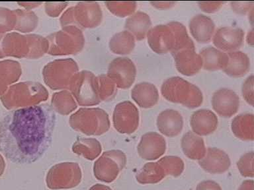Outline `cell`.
Wrapping results in <instances>:
<instances>
[{"label": "cell", "mask_w": 254, "mask_h": 190, "mask_svg": "<svg viewBox=\"0 0 254 190\" xmlns=\"http://www.w3.org/2000/svg\"><path fill=\"white\" fill-rule=\"evenodd\" d=\"M56 122L47 103L9 111L0 120V151L13 163L37 161L51 146Z\"/></svg>", "instance_id": "1"}, {"label": "cell", "mask_w": 254, "mask_h": 190, "mask_svg": "<svg viewBox=\"0 0 254 190\" xmlns=\"http://www.w3.org/2000/svg\"><path fill=\"white\" fill-rule=\"evenodd\" d=\"M48 98L49 92L41 83L27 81L11 85L1 100L5 108L11 110L40 104Z\"/></svg>", "instance_id": "2"}, {"label": "cell", "mask_w": 254, "mask_h": 190, "mask_svg": "<svg viewBox=\"0 0 254 190\" xmlns=\"http://www.w3.org/2000/svg\"><path fill=\"white\" fill-rule=\"evenodd\" d=\"M161 93L169 102L178 103L188 108H198L203 102L200 89L180 77L166 79L161 87Z\"/></svg>", "instance_id": "3"}, {"label": "cell", "mask_w": 254, "mask_h": 190, "mask_svg": "<svg viewBox=\"0 0 254 190\" xmlns=\"http://www.w3.org/2000/svg\"><path fill=\"white\" fill-rule=\"evenodd\" d=\"M73 130L90 136H100L110 128L109 115L99 108H80L70 116Z\"/></svg>", "instance_id": "4"}, {"label": "cell", "mask_w": 254, "mask_h": 190, "mask_svg": "<svg viewBox=\"0 0 254 190\" xmlns=\"http://www.w3.org/2000/svg\"><path fill=\"white\" fill-rule=\"evenodd\" d=\"M47 39L49 43L48 53L52 55L77 54L85 44L82 31L73 25L65 26L61 31L48 36Z\"/></svg>", "instance_id": "5"}, {"label": "cell", "mask_w": 254, "mask_h": 190, "mask_svg": "<svg viewBox=\"0 0 254 190\" xmlns=\"http://www.w3.org/2000/svg\"><path fill=\"white\" fill-rule=\"evenodd\" d=\"M182 160L177 156H165L157 162H148L136 174V181L140 184H154L167 176L178 177L182 173Z\"/></svg>", "instance_id": "6"}, {"label": "cell", "mask_w": 254, "mask_h": 190, "mask_svg": "<svg viewBox=\"0 0 254 190\" xmlns=\"http://www.w3.org/2000/svg\"><path fill=\"white\" fill-rule=\"evenodd\" d=\"M102 9L97 2H79L67 9L62 15V27L73 25L79 28H95L102 22Z\"/></svg>", "instance_id": "7"}, {"label": "cell", "mask_w": 254, "mask_h": 190, "mask_svg": "<svg viewBox=\"0 0 254 190\" xmlns=\"http://www.w3.org/2000/svg\"><path fill=\"white\" fill-rule=\"evenodd\" d=\"M68 90L79 106H95L101 102L98 79L91 71H78L71 79Z\"/></svg>", "instance_id": "8"}, {"label": "cell", "mask_w": 254, "mask_h": 190, "mask_svg": "<svg viewBox=\"0 0 254 190\" xmlns=\"http://www.w3.org/2000/svg\"><path fill=\"white\" fill-rule=\"evenodd\" d=\"M78 71V65L73 59H56L44 67V81L53 90H68L71 79Z\"/></svg>", "instance_id": "9"}, {"label": "cell", "mask_w": 254, "mask_h": 190, "mask_svg": "<svg viewBox=\"0 0 254 190\" xmlns=\"http://www.w3.org/2000/svg\"><path fill=\"white\" fill-rule=\"evenodd\" d=\"M127 157L121 150H112L103 152L94 165V173L101 181L112 182L125 168Z\"/></svg>", "instance_id": "10"}, {"label": "cell", "mask_w": 254, "mask_h": 190, "mask_svg": "<svg viewBox=\"0 0 254 190\" xmlns=\"http://www.w3.org/2000/svg\"><path fill=\"white\" fill-rule=\"evenodd\" d=\"M113 121L115 130L120 134H133L140 122L138 108L130 101L119 103L115 106Z\"/></svg>", "instance_id": "11"}, {"label": "cell", "mask_w": 254, "mask_h": 190, "mask_svg": "<svg viewBox=\"0 0 254 190\" xmlns=\"http://www.w3.org/2000/svg\"><path fill=\"white\" fill-rule=\"evenodd\" d=\"M107 75L115 83L117 88L128 89L136 79V66L128 57H117L109 63Z\"/></svg>", "instance_id": "12"}, {"label": "cell", "mask_w": 254, "mask_h": 190, "mask_svg": "<svg viewBox=\"0 0 254 190\" xmlns=\"http://www.w3.org/2000/svg\"><path fill=\"white\" fill-rule=\"evenodd\" d=\"M244 31L241 28L224 27L216 30L212 37V43L216 48L222 51L231 52L237 51L242 47Z\"/></svg>", "instance_id": "13"}, {"label": "cell", "mask_w": 254, "mask_h": 190, "mask_svg": "<svg viewBox=\"0 0 254 190\" xmlns=\"http://www.w3.org/2000/svg\"><path fill=\"white\" fill-rule=\"evenodd\" d=\"M150 48L158 54L172 52L175 45L174 33L170 26L159 25L151 28L146 35Z\"/></svg>", "instance_id": "14"}, {"label": "cell", "mask_w": 254, "mask_h": 190, "mask_svg": "<svg viewBox=\"0 0 254 190\" xmlns=\"http://www.w3.org/2000/svg\"><path fill=\"white\" fill-rule=\"evenodd\" d=\"M240 98L232 89L222 88L214 93L212 98L213 110L222 118H229L238 112Z\"/></svg>", "instance_id": "15"}, {"label": "cell", "mask_w": 254, "mask_h": 190, "mask_svg": "<svg viewBox=\"0 0 254 190\" xmlns=\"http://www.w3.org/2000/svg\"><path fill=\"white\" fill-rule=\"evenodd\" d=\"M167 144L165 138L156 132L143 135L137 150L139 156L145 160H155L164 155Z\"/></svg>", "instance_id": "16"}, {"label": "cell", "mask_w": 254, "mask_h": 190, "mask_svg": "<svg viewBox=\"0 0 254 190\" xmlns=\"http://www.w3.org/2000/svg\"><path fill=\"white\" fill-rule=\"evenodd\" d=\"M2 51L5 57L27 58L31 51L29 35L10 33L4 35L1 44Z\"/></svg>", "instance_id": "17"}, {"label": "cell", "mask_w": 254, "mask_h": 190, "mask_svg": "<svg viewBox=\"0 0 254 190\" xmlns=\"http://www.w3.org/2000/svg\"><path fill=\"white\" fill-rule=\"evenodd\" d=\"M200 167L212 174H219L228 171L231 165L228 154L223 150L216 147H208L204 157L198 160Z\"/></svg>", "instance_id": "18"}, {"label": "cell", "mask_w": 254, "mask_h": 190, "mask_svg": "<svg viewBox=\"0 0 254 190\" xmlns=\"http://www.w3.org/2000/svg\"><path fill=\"white\" fill-rule=\"evenodd\" d=\"M156 126L161 134L169 138H174L182 132L184 119L178 111L166 109L158 115Z\"/></svg>", "instance_id": "19"}, {"label": "cell", "mask_w": 254, "mask_h": 190, "mask_svg": "<svg viewBox=\"0 0 254 190\" xmlns=\"http://www.w3.org/2000/svg\"><path fill=\"white\" fill-rule=\"evenodd\" d=\"M192 132L198 136L213 134L218 126L216 115L208 109H200L192 114L190 121Z\"/></svg>", "instance_id": "20"}, {"label": "cell", "mask_w": 254, "mask_h": 190, "mask_svg": "<svg viewBox=\"0 0 254 190\" xmlns=\"http://www.w3.org/2000/svg\"><path fill=\"white\" fill-rule=\"evenodd\" d=\"M179 72L185 76H193L202 67V60L199 53L194 49H185L173 55Z\"/></svg>", "instance_id": "21"}, {"label": "cell", "mask_w": 254, "mask_h": 190, "mask_svg": "<svg viewBox=\"0 0 254 190\" xmlns=\"http://www.w3.org/2000/svg\"><path fill=\"white\" fill-rule=\"evenodd\" d=\"M192 37L198 43L206 44L211 41L215 33V24L207 16L198 14L189 23Z\"/></svg>", "instance_id": "22"}, {"label": "cell", "mask_w": 254, "mask_h": 190, "mask_svg": "<svg viewBox=\"0 0 254 190\" xmlns=\"http://www.w3.org/2000/svg\"><path fill=\"white\" fill-rule=\"evenodd\" d=\"M131 97L140 108H150L158 103L159 93L158 89L152 83L142 82L133 87Z\"/></svg>", "instance_id": "23"}, {"label": "cell", "mask_w": 254, "mask_h": 190, "mask_svg": "<svg viewBox=\"0 0 254 190\" xmlns=\"http://www.w3.org/2000/svg\"><path fill=\"white\" fill-rule=\"evenodd\" d=\"M152 27L150 16L142 11H137L129 16L125 22V29L140 41L146 37L147 33Z\"/></svg>", "instance_id": "24"}, {"label": "cell", "mask_w": 254, "mask_h": 190, "mask_svg": "<svg viewBox=\"0 0 254 190\" xmlns=\"http://www.w3.org/2000/svg\"><path fill=\"white\" fill-rule=\"evenodd\" d=\"M21 75V65L18 61L11 59L0 61V97L19 80Z\"/></svg>", "instance_id": "25"}, {"label": "cell", "mask_w": 254, "mask_h": 190, "mask_svg": "<svg viewBox=\"0 0 254 190\" xmlns=\"http://www.w3.org/2000/svg\"><path fill=\"white\" fill-rule=\"evenodd\" d=\"M228 61L224 72L228 76L239 78L249 72L250 59L243 51L237 50L227 53Z\"/></svg>", "instance_id": "26"}, {"label": "cell", "mask_w": 254, "mask_h": 190, "mask_svg": "<svg viewBox=\"0 0 254 190\" xmlns=\"http://www.w3.org/2000/svg\"><path fill=\"white\" fill-rule=\"evenodd\" d=\"M182 150L185 155L192 160H199L205 155L206 148L203 139L192 132L184 135L182 139Z\"/></svg>", "instance_id": "27"}, {"label": "cell", "mask_w": 254, "mask_h": 190, "mask_svg": "<svg viewBox=\"0 0 254 190\" xmlns=\"http://www.w3.org/2000/svg\"><path fill=\"white\" fill-rule=\"evenodd\" d=\"M199 55L202 58V68L204 70H223L228 63L227 53L216 48L206 47L200 51Z\"/></svg>", "instance_id": "28"}, {"label": "cell", "mask_w": 254, "mask_h": 190, "mask_svg": "<svg viewBox=\"0 0 254 190\" xmlns=\"http://www.w3.org/2000/svg\"><path fill=\"white\" fill-rule=\"evenodd\" d=\"M231 130L234 136L242 141L254 140V116L252 114H242L233 119Z\"/></svg>", "instance_id": "29"}, {"label": "cell", "mask_w": 254, "mask_h": 190, "mask_svg": "<svg viewBox=\"0 0 254 190\" xmlns=\"http://www.w3.org/2000/svg\"><path fill=\"white\" fill-rule=\"evenodd\" d=\"M172 29L175 39V45L172 51V55L185 49H195L192 40L188 35L186 27L178 21H172L168 23Z\"/></svg>", "instance_id": "30"}, {"label": "cell", "mask_w": 254, "mask_h": 190, "mask_svg": "<svg viewBox=\"0 0 254 190\" xmlns=\"http://www.w3.org/2000/svg\"><path fill=\"white\" fill-rule=\"evenodd\" d=\"M134 47V37L126 30L115 34L109 41V48L116 54H129L132 52Z\"/></svg>", "instance_id": "31"}, {"label": "cell", "mask_w": 254, "mask_h": 190, "mask_svg": "<svg viewBox=\"0 0 254 190\" xmlns=\"http://www.w3.org/2000/svg\"><path fill=\"white\" fill-rule=\"evenodd\" d=\"M51 106L55 112L67 115L77 108V102L69 91L64 90L53 95Z\"/></svg>", "instance_id": "32"}, {"label": "cell", "mask_w": 254, "mask_h": 190, "mask_svg": "<svg viewBox=\"0 0 254 190\" xmlns=\"http://www.w3.org/2000/svg\"><path fill=\"white\" fill-rule=\"evenodd\" d=\"M17 22L15 27V31L23 33H31L37 27L39 18L33 11L27 9L14 10Z\"/></svg>", "instance_id": "33"}, {"label": "cell", "mask_w": 254, "mask_h": 190, "mask_svg": "<svg viewBox=\"0 0 254 190\" xmlns=\"http://www.w3.org/2000/svg\"><path fill=\"white\" fill-rule=\"evenodd\" d=\"M31 51L27 59H38L49 52V43L47 38L32 34L29 35Z\"/></svg>", "instance_id": "34"}, {"label": "cell", "mask_w": 254, "mask_h": 190, "mask_svg": "<svg viewBox=\"0 0 254 190\" xmlns=\"http://www.w3.org/2000/svg\"><path fill=\"white\" fill-rule=\"evenodd\" d=\"M97 79H98L99 98L101 102L112 100L116 96L117 93L116 85L106 75H98Z\"/></svg>", "instance_id": "35"}, {"label": "cell", "mask_w": 254, "mask_h": 190, "mask_svg": "<svg viewBox=\"0 0 254 190\" xmlns=\"http://www.w3.org/2000/svg\"><path fill=\"white\" fill-rule=\"evenodd\" d=\"M105 4L111 13L120 17L132 15L136 9L135 1H107Z\"/></svg>", "instance_id": "36"}, {"label": "cell", "mask_w": 254, "mask_h": 190, "mask_svg": "<svg viewBox=\"0 0 254 190\" xmlns=\"http://www.w3.org/2000/svg\"><path fill=\"white\" fill-rule=\"evenodd\" d=\"M17 17L14 10L0 7V35L15 29Z\"/></svg>", "instance_id": "37"}, {"label": "cell", "mask_w": 254, "mask_h": 190, "mask_svg": "<svg viewBox=\"0 0 254 190\" xmlns=\"http://www.w3.org/2000/svg\"><path fill=\"white\" fill-rule=\"evenodd\" d=\"M237 168L240 173L245 178H254V153L253 151L246 152L238 160Z\"/></svg>", "instance_id": "38"}, {"label": "cell", "mask_w": 254, "mask_h": 190, "mask_svg": "<svg viewBox=\"0 0 254 190\" xmlns=\"http://www.w3.org/2000/svg\"><path fill=\"white\" fill-rule=\"evenodd\" d=\"M254 75H250L244 81L242 87V96L244 100L252 106L254 105Z\"/></svg>", "instance_id": "39"}, {"label": "cell", "mask_w": 254, "mask_h": 190, "mask_svg": "<svg viewBox=\"0 0 254 190\" xmlns=\"http://www.w3.org/2000/svg\"><path fill=\"white\" fill-rule=\"evenodd\" d=\"M67 2H47L45 3V11L50 17H57L67 6Z\"/></svg>", "instance_id": "40"}, {"label": "cell", "mask_w": 254, "mask_h": 190, "mask_svg": "<svg viewBox=\"0 0 254 190\" xmlns=\"http://www.w3.org/2000/svg\"><path fill=\"white\" fill-rule=\"evenodd\" d=\"M254 3L253 1H231L230 6L236 13L239 14V15H245L254 7Z\"/></svg>", "instance_id": "41"}, {"label": "cell", "mask_w": 254, "mask_h": 190, "mask_svg": "<svg viewBox=\"0 0 254 190\" xmlns=\"http://www.w3.org/2000/svg\"><path fill=\"white\" fill-rule=\"evenodd\" d=\"M225 3V1H198V5L202 11L213 13L218 11Z\"/></svg>", "instance_id": "42"}, {"label": "cell", "mask_w": 254, "mask_h": 190, "mask_svg": "<svg viewBox=\"0 0 254 190\" xmlns=\"http://www.w3.org/2000/svg\"><path fill=\"white\" fill-rule=\"evenodd\" d=\"M195 190H222L217 182L212 180H204L200 182L196 186Z\"/></svg>", "instance_id": "43"}, {"label": "cell", "mask_w": 254, "mask_h": 190, "mask_svg": "<svg viewBox=\"0 0 254 190\" xmlns=\"http://www.w3.org/2000/svg\"><path fill=\"white\" fill-rule=\"evenodd\" d=\"M152 5L158 9H167L173 7L176 4L174 1H152Z\"/></svg>", "instance_id": "44"}, {"label": "cell", "mask_w": 254, "mask_h": 190, "mask_svg": "<svg viewBox=\"0 0 254 190\" xmlns=\"http://www.w3.org/2000/svg\"><path fill=\"white\" fill-rule=\"evenodd\" d=\"M238 190H254V182L253 180H245V181L242 182Z\"/></svg>", "instance_id": "45"}, {"label": "cell", "mask_w": 254, "mask_h": 190, "mask_svg": "<svg viewBox=\"0 0 254 190\" xmlns=\"http://www.w3.org/2000/svg\"><path fill=\"white\" fill-rule=\"evenodd\" d=\"M247 43L248 45L253 47L254 45V29H252L251 31L248 34Z\"/></svg>", "instance_id": "46"}, {"label": "cell", "mask_w": 254, "mask_h": 190, "mask_svg": "<svg viewBox=\"0 0 254 190\" xmlns=\"http://www.w3.org/2000/svg\"><path fill=\"white\" fill-rule=\"evenodd\" d=\"M89 190H112L110 188L107 187L104 185H101V184H97L96 186H93Z\"/></svg>", "instance_id": "47"}, {"label": "cell", "mask_w": 254, "mask_h": 190, "mask_svg": "<svg viewBox=\"0 0 254 190\" xmlns=\"http://www.w3.org/2000/svg\"><path fill=\"white\" fill-rule=\"evenodd\" d=\"M5 164L3 156L0 154V176L3 174L4 170H5Z\"/></svg>", "instance_id": "48"}, {"label": "cell", "mask_w": 254, "mask_h": 190, "mask_svg": "<svg viewBox=\"0 0 254 190\" xmlns=\"http://www.w3.org/2000/svg\"><path fill=\"white\" fill-rule=\"evenodd\" d=\"M4 35H0V59L4 58V57H5V55H4L3 53V51H2L1 48L2 41H3Z\"/></svg>", "instance_id": "49"}]
</instances>
